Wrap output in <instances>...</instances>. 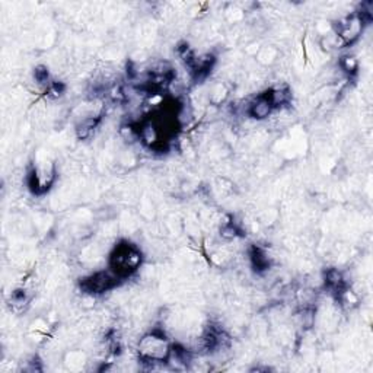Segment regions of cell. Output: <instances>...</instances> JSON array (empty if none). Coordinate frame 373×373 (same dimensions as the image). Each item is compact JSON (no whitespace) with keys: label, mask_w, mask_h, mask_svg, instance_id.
Here are the masks:
<instances>
[{"label":"cell","mask_w":373,"mask_h":373,"mask_svg":"<svg viewBox=\"0 0 373 373\" xmlns=\"http://www.w3.org/2000/svg\"><path fill=\"white\" fill-rule=\"evenodd\" d=\"M172 350L167 334L162 330H153L143 335L138 345L139 360L145 364L167 363Z\"/></svg>","instance_id":"cell-1"},{"label":"cell","mask_w":373,"mask_h":373,"mask_svg":"<svg viewBox=\"0 0 373 373\" xmlns=\"http://www.w3.org/2000/svg\"><path fill=\"white\" fill-rule=\"evenodd\" d=\"M143 262V254L135 244L121 243L116 245L110 257V270L117 274L121 280L135 274Z\"/></svg>","instance_id":"cell-2"},{"label":"cell","mask_w":373,"mask_h":373,"mask_svg":"<svg viewBox=\"0 0 373 373\" xmlns=\"http://www.w3.org/2000/svg\"><path fill=\"white\" fill-rule=\"evenodd\" d=\"M123 282L117 274H114L111 270H102L96 272L81 282V289L85 291L87 295H102L105 291H110L114 287H117Z\"/></svg>","instance_id":"cell-3"},{"label":"cell","mask_w":373,"mask_h":373,"mask_svg":"<svg viewBox=\"0 0 373 373\" xmlns=\"http://www.w3.org/2000/svg\"><path fill=\"white\" fill-rule=\"evenodd\" d=\"M274 111L276 110L273 108V105L270 99L267 98V95H265V92L257 95L247 105V116L257 121H262L265 118H269Z\"/></svg>","instance_id":"cell-4"},{"label":"cell","mask_w":373,"mask_h":373,"mask_svg":"<svg viewBox=\"0 0 373 373\" xmlns=\"http://www.w3.org/2000/svg\"><path fill=\"white\" fill-rule=\"evenodd\" d=\"M267 98L270 99L273 108L280 110L283 106L289 105L291 102V91L287 87H276L265 92Z\"/></svg>","instance_id":"cell-5"},{"label":"cell","mask_w":373,"mask_h":373,"mask_svg":"<svg viewBox=\"0 0 373 373\" xmlns=\"http://www.w3.org/2000/svg\"><path fill=\"white\" fill-rule=\"evenodd\" d=\"M340 69L349 76H353L359 70V62L353 56H344L340 60Z\"/></svg>","instance_id":"cell-6"}]
</instances>
